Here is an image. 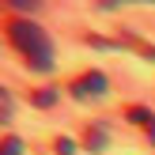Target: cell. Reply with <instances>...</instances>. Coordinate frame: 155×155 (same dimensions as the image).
Segmentation results:
<instances>
[{
  "label": "cell",
  "instance_id": "obj_5",
  "mask_svg": "<svg viewBox=\"0 0 155 155\" xmlns=\"http://www.w3.org/2000/svg\"><path fill=\"white\" fill-rule=\"evenodd\" d=\"M30 102H34V106H42V110H45V106H53V102H57V91H49V87H38L34 95H30Z\"/></svg>",
  "mask_w": 155,
  "mask_h": 155
},
{
  "label": "cell",
  "instance_id": "obj_3",
  "mask_svg": "<svg viewBox=\"0 0 155 155\" xmlns=\"http://www.w3.org/2000/svg\"><path fill=\"white\" fill-rule=\"evenodd\" d=\"M125 117L133 121V125H140L144 133H148V140L155 144V114L148 110V106H136V102H133V106H125Z\"/></svg>",
  "mask_w": 155,
  "mask_h": 155
},
{
  "label": "cell",
  "instance_id": "obj_1",
  "mask_svg": "<svg viewBox=\"0 0 155 155\" xmlns=\"http://www.w3.org/2000/svg\"><path fill=\"white\" fill-rule=\"evenodd\" d=\"M8 42L15 45L23 61H27L34 72H49L53 68V42L34 19H8Z\"/></svg>",
  "mask_w": 155,
  "mask_h": 155
},
{
  "label": "cell",
  "instance_id": "obj_2",
  "mask_svg": "<svg viewBox=\"0 0 155 155\" xmlns=\"http://www.w3.org/2000/svg\"><path fill=\"white\" fill-rule=\"evenodd\" d=\"M106 87H110V83H106V76H102V72H95V68L72 80V95H76V98H98Z\"/></svg>",
  "mask_w": 155,
  "mask_h": 155
},
{
  "label": "cell",
  "instance_id": "obj_6",
  "mask_svg": "<svg viewBox=\"0 0 155 155\" xmlns=\"http://www.w3.org/2000/svg\"><path fill=\"white\" fill-rule=\"evenodd\" d=\"M4 155H23V140L19 136H4Z\"/></svg>",
  "mask_w": 155,
  "mask_h": 155
},
{
  "label": "cell",
  "instance_id": "obj_7",
  "mask_svg": "<svg viewBox=\"0 0 155 155\" xmlns=\"http://www.w3.org/2000/svg\"><path fill=\"white\" fill-rule=\"evenodd\" d=\"M72 148H76V144L68 140V136H61V140H57V155H72Z\"/></svg>",
  "mask_w": 155,
  "mask_h": 155
},
{
  "label": "cell",
  "instance_id": "obj_4",
  "mask_svg": "<svg viewBox=\"0 0 155 155\" xmlns=\"http://www.w3.org/2000/svg\"><path fill=\"white\" fill-rule=\"evenodd\" d=\"M102 144H106V129L102 125H91L87 136H83V151H102Z\"/></svg>",
  "mask_w": 155,
  "mask_h": 155
},
{
  "label": "cell",
  "instance_id": "obj_8",
  "mask_svg": "<svg viewBox=\"0 0 155 155\" xmlns=\"http://www.w3.org/2000/svg\"><path fill=\"white\" fill-rule=\"evenodd\" d=\"M0 98H4V121H8V117H12V95H8V91H4V95H0Z\"/></svg>",
  "mask_w": 155,
  "mask_h": 155
}]
</instances>
